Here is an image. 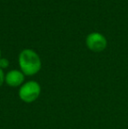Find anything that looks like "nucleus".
Returning a JSON list of instances; mask_svg holds the SVG:
<instances>
[{
	"instance_id": "3",
	"label": "nucleus",
	"mask_w": 128,
	"mask_h": 129,
	"mask_svg": "<svg viewBox=\"0 0 128 129\" xmlns=\"http://www.w3.org/2000/svg\"><path fill=\"white\" fill-rule=\"evenodd\" d=\"M86 45L88 48L94 52H101L107 46L106 38L99 33H91L86 38Z\"/></svg>"
},
{
	"instance_id": "2",
	"label": "nucleus",
	"mask_w": 128,
	"mask_h": 129,
	"mask_svg": "<svg viewBox=\"0 0 128 129\" xmlns=\"http://www.w3.org/2000/svg\"><path fill=\"white\" fill-rule=\"evenodd\" d=\"M41 92V87L36 81H28L23 83L19 90V97L23 102L32 103L39 97Z\"/></svg>"
},
{
	"instance_id": "5",
	"label": "nucleus",
	"mask_w": 128,
	"mask_h": 129,
	"mask_svg": "<svg viewBox=\"0 0 128 129\" xmlns=\"http://www.w3.org/2000/svg\"><path fill=\"white\" fill-rule=\"evenodd\" d=\"M9 66V61L5 58H1L0 59V68L5 69Z\"/></svg>"
},
{
	"instance_id": "1",
	"label": "nucleus",
	"mask_w": 128,
	"mask_h": 129,
	"mask_svg": "<svg viewBox=\"0 0 128 129\" xmlns=\"http://www.w3.org/2000/svg\"><path fill=\"white\" fill-rule=\"evenodd\" d=\"M19 64L25 76H33L41 69L40 58L32 49H24L19 54Z\"/></svg>"
},
{
	"instance_id": "7",
	"label": "nucleus",
	"mask_w": 128,
	"mask_h": 129,
	"mask_svg": "<svg viewBox=\"0 0 128 129\" xmlns=\"http://www.w3.org/2000/svg\"><path fill=\"white\" fill-rule=\"evenodd\" d=\"M0 59H1V49H0Z\"/></svg>"
},
{
	"instance_id": "4",
	"label": "nucleus",
	"mask_w": 128,
	"mask_h": 129,
	"mask_svg": "<svg viewBox=\"0 0 128 129\" xmlns=\"http://www.w3.org/2000/svg\"><path fill=\"white\" fill-rule=\"evenodd\" d=\"M25 81V75L21 70H12L5 75V83L10 87H18L23 84Z\"/></svg>"
},
{
	"instance_id": "6",
	"label": "nucleus",
	"mask_w": 128,
	"mask_h": 129,
	"mask_svg": "<svg viewBox=\"0 0 128 129\" xmlns=\"http://www.w3.org/2000/svg\"><path fill=\"white\" fill-rule=\"evenodd\" d=\"M5 82V75L4 73L3 69L0 68V87L3 85V83Z\"/></svg>"
}]
</instances>
